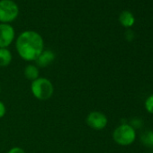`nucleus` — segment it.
<instances>
[{"instance_id": "f257e3e1", "label": "nucleus", "mask_w": 153, "mask_h": 153, "mask_svg": "<svg viewBox=\"0 0 153 153\" xmlns=\"http://www.w3.org/2000/svg\"><path fill=\"white\" fill-rule=\"evenodd\" d=\"M18 55L25 61H35L44 50L42 37L34 31L23 32L16 39Z\"/></svg>"}, {"instance_id": "f03ea898", "label": "nucleus", "mask_w": 153, "mask_h": 153, "mask_svg": "<svg viewBox=\"0 0 153 153\" xmlns=\"http://www.w3.org/2000/svg\"><path fill=\"white\" fill-rule=\"evenodd\" d=\"M31 91L38 100H48L54 93V86L47 78H39L31 84Z\"/></svg>"}, {"instance_id": "7ed1b4c3", "label": "nucleus", "mask_w": 153, "mask_h": 153, "mask_svg": "<svg viewBox=\"0 0 153 153\" xmlns=\"http://www.w3.org/2000/svg\"><path fill=\"white\" fill-rule=\"evenodd\" d=\"M136 129L130 123H122L113 131V140L120 146L131 145L136 140Z\"/></svg>"}, {"instance_id": "20e7f679", "label": "nucleus", "mask_w": 153, "mask_h": 153, "mask_svg": "<svg viewBox=\"0 0 153 153\" xmlns=\"http://www.w3.org/2000/svg\"><path fill=\"white\" fill-rule=\"evenodd\" d=\"M19 14L17 5L12 0H1L0 1V22L8 24L16 19Z\"/></svg>"}, {"instance_id": "39448f33", "label": "nucleus", "mask_w": 153, "mask_h": 153, "mask_svg": "<svg viewBox=\"0 0 153 153\" xmlns=\"http://www.w3.org/2000/svg\"><path fill=\"white\" fill-rule=\"evenodd\" d=\"M87 124L95 131H102L105 129L108 123L107 116L99 111L90 112L86 118Z\"/></svg>"}, {"instance_id": "423d86ee", "label": "nucleus", "mask_w": 153, "mask_h": 153, "mask_svg": "<svg viewBox=\"0 0 153 153\" xmlns=\"http://www.w3.org/2000/svg\"><path fill=\"white\" fill-rule=\"evenodd\" d=\"M15 30L10 25H0V48H7L15 40Z\"/></svg>"}, {"instance_id": "0eeeda50", "label": "nucleus", "mask_w": 153, "mask_h": 153, "mask_svg": "<svg viewBox=\"0 0 153 153\" xmlns=\"http://www.w3.org/2000/svg\"><path fill=\"white\" fill-rule=\"evenodd\" d=\"M55 59V53L50 50H43V51L36 59L35 63L38 68H47Z\"/></svg>"}, {"instance_id": "6e6552de", "label": "nucleus", "mask_w": 153, "mask_h": 153, "mask_svg": "<svg viewBox=\"0 0 153 153\" xmlns=\"http://www.w3.org/2000/svg\"><path fill=\"white\" fill-rule=\"evenodd\" d=\"M39 68L36 65L33 64H29L25 68L24 70V75L28 80L33 81L39 78Z\"/></svg>"}, {"instance_id": "1a4fd4ad", "label": "nucleus", "mask_w": 153, "mask_h": 153, "mask_svg": "<svg viewBox=\"0 0 153 153\" xmlns=\"http://www.w3.org/2000/svg\"><path fill=\"white\" fill-rule=\"evenodd\" d=\"M119 21L121 25L125 28H130L134 25L135 18L134 16L129 11H123L119 16Z\"/></svg>"}, {"instance_id": "9d476101", "label": "nucleus", "mask_w": 153, "mask_h": 153, "mask_svg": "<svg viewBox=\"0 0 153 153\" xmlns=\"http://www.w3.org/2000/svg\"><path fill=\"white\" fill-rule=\"evenodd\" d=\"M12 53L7 48H0V67L6 68L12 62Z\"/></svg>"}, {"instance_id": "9b49d317", "label": "nucleus", "mask_w": 153, "mask_h": 153, "mask_svg": "<svg viewBox=\"0 0 153 153\" xmlns=\"http://www.w3.org/2000/svg\"><path fill=\"white\" fill-rule=\"evenodd\" d=\"M140 140L143 142L144 145L153 147V131H148V132L144 133L141 136Z\"/></svg>"}, {"instance_id": "f8f14e48", "label": "nucleus", "mask_w": 153, "mask_h": 153, "mask_svg": "<svg viewBox=\"0 0 153 153\" xmlns=\"http://www.w3.org/2000/svg\"><path fill=\"white\" fill-rule=\"evenodd\" d=\"M144 106L145 109L148 113L153 114V94H151L150 96H149L144 103Z\"/></svg>"}, {"instance_id": "ddd939ff", "label": "nucleus", "mask_w": 153, "mask_h": 153, "mask_svg": "<svg viewBox=\"0 0 153 153\" xmlns=\"http://www.w3.org/2000/svg\"><path fill=\"white\" fill-rule=\"evenodd\" d=\"M6 113H7L6 105L2 101H0V119L3 118L6 115Z\"/></svg>"}, {"instance_id": "4468645a", "label": "nucleus", "mask_w": 153, "mask_h": 153, "mask_svg": "<svg viewBox=\"0 0 153 153\" xmlns=\"http://www.w3.org/2000/svg\"><path fill=\"white\" fill-rule=\"evenodd\" d=\"M125 38H126V40L127 41H129V42H131L132 40H133V38H134V33L131 31V30H127L126 32H125Z\"/></svg>"}, {"instance_id": "2eb2a0df", "label": "nucleus", "mask_w": 153, "mask_h": 153, "mask_svg": "<svg viewBox=\"0 0 153 153\" xmlns=\"http://www.w3.org/2000/svg\"><path fill=\"white\" fill-rule=\"evenodd\" d=\"M7 153H25V151L20 147H13L8 150Z\"/></svg>"}, {"instance_id": "dca6fc26", "label": "nucleus", "mask_w": 153, "mask_h": 153, "mask_svg": "<svg viewBox=\"0 0 153 153\" xmlns=\"http://www.w3.org/2000/svg\"><path fill=\"white\" fill-rule=\"evenodd\" d=\"M0 92H1V87H0Z\"/></svg>"}]
</instances>
